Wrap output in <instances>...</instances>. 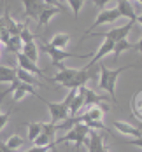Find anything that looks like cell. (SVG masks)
Wrapping results in <instances>:
<instances>
[{
  "mask_svg": "<svg viewBox=\"0 0 142 152\" xmlns=\"http://www.w3.org/2000/svg\"><path fill=\"white\" fill-rule=\"evenodd\" d=\"M137 65L133 63V65H126V66H121V68H118V70H110L109 66H105L104 63L100 65V79H98V88L100 89H104V91H107L110 94V100L114 102V103H118V100H116V82H118V77L121 75L125 70L128 68H135Z\"/></svg>",
  "mask_w": 142,
  "mask_h": 152,
  "instance_id": "6da1fadb",
  "label": "cell"
},
{
  "mask_svg": "<svg viewBox=\"0 0 142 152\" xmlns=\"http://www.w3.org/2000/svg\"><path fill=\"white\" fill-rule=\"evenodd\" d=\"M133 26H135V21H128L125 26L110 28L109 31H91V33H84V35L81 37V40H82V39H88V37H104V39H107L110 42H118V40H121V39H126V35L132 31Z\"/></svg>",
  "mask_w": 142,
  "mask_h": 152,
  "instance_id": "7a4b0ae2",
  "label": "cell"
},
{
  "mask_svg": "<svg viewBox=\"0 0 142 152\" xmlns=\"http://www.w3.org/2000/svg\"><path fill=\"white\" fill-rule=\"evenodd\" d=\"M88 135H90V128L86 126V124H82V122H76L74 124V128L65 135L63 138H60L58 142H54V143H63V142H74L76 143V152L82 147V143H86V140H88Z\"/></svg>",
  "mask_w": 142,
  "mask_h": 152,
  "instance_id": "3957f363",
  "label": "cell"
},
{
  "mask_svg": "<svg viewBox=\"0 0 142 152\" xmlns=\"http://www.w3.org/2000/svg\"><path fill=\"white\" fill-rule=\"evenodd\" d=\"M42 51L46 53L47 56H49V60L51 63L60 70L63 68V60H67V58H88V56H91L93 53H88V54H74V53H67L65 49H56V47H51L49 44H42Z\"/></svg>",
  "mask_w": 142,
  "mask_h": 152,
  "instance_id": "277c9868",
  "label": "cell"
},
{
  "mask_svg": "<svg viewBox=\"0 0 142 152\" xmlns=\"http://www.w3.org/2000/svg\"><path fill=\"white\" fill-rule=\"evenodd\" d=\"M37 98L47 107V110H49V114H51V122H53V124L68 119V107L63 105V102H60V103L54 102V103H53V102H49V100H46V98H42L40 94H37Z\"/></svg>",
  "mask_w": 142,
  "mask_h": 152,
  "instance_id": "5b68a950",
  "label": "cell"
},
{
  "mask_svg": "<svg viewBox=\"0 0 142 152\" xmlns=\"http://www.w3.org/2000/svg\"><path fill=\"white\" fill-rule=\"evenodd\" d=\"M118 18H121V14H119V11H118L116 7H114V9H104V11L98 12L96 19L93 21V25L90 26V30L86 31V33H91L96 26H102V25H107V23H114ZM82 35H84V33H82Z\"/></svg>",
  "mask_w": 142,
  "mask_h": 152,
  "instance_id": "8992f818",
  "label": "cell"
},
{
  "mask_svg": "<svg viewBox=\"0 0 142 152\" xmlns=\"http://www.w3.org/2000/svg\"><path fill=\"white\" fill-rule=\"evenodd\" d=\"M23 7H25V16L30 19H39V14L46 9L47 5L44 4V0H21Z\"/></svg>",
  "mask_w": 142,
  "mask_h": 152,
  "instance_id": "52a82bcc",
  "label": "cell"
},
{
  "mask_svg": "<svg viewBox=\"0 0 142 152\" xmlns=\"http://www.w3.org/2000/svg\"><path fill=\"white\" fill-rule=\"evenodd\" d=\"M16 58H18V68H21V70H25V72H30V74H33V75H40L42 79H46V80H47L44 70H40V68L37 66V63L30 61L25 54H23V53H18V54H16Z\"/></svg>",
  "mask_w": 142,
  "mask_h": 152,
  "instance_id": "ba28073f",
  "label": "cell"
},
{
  "mask_svg": "<svg viewBox=\"0 0 142 152\" xmlns=\"http://www.w3.org/2000/svg\"><path fill=\"white\" fill-rule=\"evenodd\" d=\"M86 145H88V152H104L105 149H109L105 145V140L100 133H96L95 129H90V135L86 140Z\"/></svg>",
  "mask_w": 142,
  "mask_h": 152,
  "instance_id": "9c48e42d",
  "label": "cell"
},
{
  "mask_svg": "<svg viewBox=\"0 0 142 152\" xmlns=\"http://www.w3.org/2000/svg\"><path fill=\"white\" fill-rule=\"evenodd\" d=\"M91 77H93L91 70H84V68L82 70H77V74L72 77V80H68L63 88H67V89H77L81 86H86Z\"/></svg>",
  "mask_w": 142,
  "mask_h": 152,
  "instance_id": "30bf717a",
  "label": "cell"
},
{
  "mask_svg": "<svg viewBox=\"0 0 142 152\" xmlns=\"http://www.w3.org/2000/svg\"><path fill=\"white\" fill-rule=\"evenodd\" d=\"M112 49H114V42H110V40H104V44L100 46V49L96 51V54L91 58V61L84 66V70H91L95 65H96L98 61L104 58V56H107V54H110V53H112Z\"/></svg>",
  "mask_w": 142,
  "mask_h": 152,
  "instance_id": "8fae6325",
  "label": "cell"
},
{
  "mask_svg": "<svg viewBox=\"0 0 142 152\" xmlns=\"http://www.w3.org/2000/svg\"><path fill=\"white\" fill-rule=\"evenodd\" d=\"M114 128H116L121 135H125V137H132V138H141L142 137V126L141 128H135V126H132V124H128V122L114 121Z\"/></svg>",
  "mask_w": 142,
  "mask_h": 152,
  "instance_id": "7c38bea8",
  "label": "cell"
},
{
  "mask_svg": "<svg viewBox=\"0 0 142 152\" xmlns=\"http://www.w3.org/2000/svg\"><path fill=\"white\" fill-rule=\"evenodd\" d=\"M77 89L84 94V105H96V103H100V102H104V100H109L107 96H102V94H98V93L93 91V89H88L86 86H81Z\"/></svg>",
  "mask_w": 142,
  "mask_h": 152,
  "instance_id": "4fadbf2b",
  "label": "cell"
},
{
  "mask_svg": "<svg viewBox=\"0 0 142 152\" xmlns=\"http://www.w3.org/2000/svg\"><path fill=\"white\" fill-rule=\"evenodd\" d=\"M77 74V68H72V66H63V68H60L58 70V74L53 77L51 80L53 82H60L62 86H65L68 80H72V77Z\"/></svg>",
  "mask_w": 142,
  "mask_h": 152,
  "instance_id": "5bb4252c",
  "label": "cell"
},
{
  "mask_svg": "<svg viewBox=\"0 0 142 152\" xmlns=\"http://www.w3.org/2000/svg\"><path fill=\"white\" fill-rule=\"evenodd\" d=\"M118 2V11H119V14L128 18L130 21H135V18H137V12H135V7L132 5V2L130 0H116Z\"/></svg>",
  "mask_w": 142,
  "mask_h": 152,
  "instance_id": "9a60e30c",
  "label": "cell"
},
{
  "mask_svg": "<svg viewBox=\"0 0 142 152\" xmlns=\"http://www.w3.org/2000/svg\"><path fill=\"white\" fill-rule=\"evenodd\" d=\"M60 12H65V11L60 9V7H49V5H47L46 9L39 14V19H37L39 26H42V28L47 26V23L51 21V18H53V16H56V14H60Z\"/></svg>",
  "mask_w": 142,
  "mask_h": 152,
  "instance_id": "2e32d148",
  "label": "cell"
},
{
  "mask_svg": "<svg viewBox=\"0 0 142 152\" xmlns=\"http://www.w3.org/2000/svg\"><path fill=\"white\" fill-rule=\"evenodd\" d=\"M16 79L19 80V82H23V84H28V86H33V88H37V86H42L33 74L30 72H25V70H21V68H16Z\"/></svg>",
  "mask_w": 142,
  "mask_h": 152,
  "instance_id": "e0dca14e",
  "label": "cell"
},
{
  "mask_svg": "<svg viewBox=\"0 0 142 152\" xmlns=\"http://www.w3.org/2000/svg\"><path fill=\"white\" fill-rule=\"evenodd\" d=\"M26 94H30V96H35V98H37L39 93L35 91L33 86H28V84H23V82H21V84L18 86V89L14 91V98H13V100H14V102H21Z\"/></svg>",
  "mask_w": 142,
  "mask_h": 152,
  "instance_id": "ac0fdd59",
  "label": "cell"
},
{
  "mask_svg": "<svg viewBox=\"0 0 142 152\" xmlns=\"http://www.w3.org/2000/svg\"><path fill=\"white\" fill-rule=\"evenodd\" d=\"M21 53L28 58L30 61H33V63H37V60H39V47H37V44L32 40V42H26V44H23L21 46Z\"/></svg>",
  "mask_w": 142,
  "mask_h": 152,
  "instance_id": "d6986e66",
  "label": "cell"
},
{
  "mask_svg": "<svg viewBox=\"0 0 142 152\" xmlns=\"http://www.w3.org/2000/svg\"><path fill=\"white\" fill-rule=\"evenodd\" d=\"M128 49H135V44H132V42H130V40H126V39H121V40L114 42V49H112V54H114V61L119 60L121 53H123V51H128Z\"/></svg>",
  "mask_w": 142,
  "mask_h": 152,
  "instance_id": "ffe728a7",
  "label": "cell"
},
{
  "mask_svg": "<svg viewBox=\"0 0 142 152\" xmlns=\"http://www.w3.org/2000/svg\"><path fill=\"white\" fill-rule=\"evenodd\" d=\"M70 42V35L68 33H56L51 37L49 40V46L51 47H56V49H65Z\"/></svg>",
  "mask_w": 142,
  "mask_h": 152,
  "instance_id": "44dd1931",
  "label": "cell"
},
{
  "mask_svg": "<svg viewBox=\"0 0 142 152\" xmlns=\"http://www.w3.org/2000/svg\"><path fill=\"white\" fill-rule=\"evenodd\" d=\"M13 80H16V68L0 65V82H13Z\"/></svg>",
  "mask_w": 142,
  "mask_h": 152,
  "instance_id": "7402d4cb",
  "label": "cell"
},
{
  "mask_svg": "<svg viewBox=\"0 0 142 152\" xmlns=\"http://www.w3.org/2000/svg\"><path fill=\"white\" fill-rule=\"evenodd\" d=\"M26 126V129H28V142H33L35 138L39 137L40 133H42V128H40V122H26L25 124Z\"/></svg>",
  "mask_w": 142,
  "mask_h": 152,
  "instance_id": "603a6c76",
  "label": "cell"
},
{
  "mask_svg": "<svg viewBox=\"0 0 142 152\" xmlns=\"http://www.w3.org/2000/svg\"><path fill=\"white\" fill-rule=\"evenodd\" d=\"M132 108H133V115L142 121V91L137 93V94L133 96V100H132Z\"/></svg>",
  "mask_w": 142,
  "mask_h": 152,
  "instance_id": "cb8c5ba5",
  "label": "cell"
},
{
  "mask_svg": "<svg viewBox=\"0 0 142 152\" xmlns=\"http://www.w3.org/2000/svg\"><path fill=\"white\" fill-rule=\"evenodd\" d=\"M53 142H54V138L51 137V135H47V133H44V131L33 140L35 147H49V145H54Z\"/></svg>",
  "mask_w": 142,
  "mask_h": 152,
  "instance_id": "d4e9b609",
  "label": "cell"
},
{
  "mask_svg": "<svg viewBox=\"0 0 142 152\" xmlns=\"http://www.w3.org/2000/svg\"><path fill=\"white\" fill-rule=\"evenodd\" d=\"M7 47L13 51V53H21V46H23V42H21V39H19V35H11V39L5 42Z\"/></svg>",
  "mask_w": 142,
  "mask_h": 152,
  "instance_id": "484cf974",
  "label": "cell"
},
{
  "mask_svg": "<svg viewBox=\"0 0 142 152\" xmlns=\"http://www.w3.org/2000/svg\"><path fill=\"white\" fill-rule=\"evenodd\" d=\"M23 138L19 137V135H11V137L7 138V142H5V145L9 147V149H13V151H18L21 145H23Z\"/></svg>",
  "mask_w": 142,
  "mask_h": 152,
  "instance_id": "4316f807",
  "label": "cell"
},
{
  "mask_svg": "<svg viewBox=\"0 0 142 152\" xmlns=\"http://www.w3.org/2000/svg\"><path fill=\"white\" fill-rule=\"evenodd\" d=\"M65 2H68V5H70V9L74 12V18H79V11L82 9L86 0H65Z\"/></svg>",
  "mask_w": 142,
  "mask_h": 152,
  "instance_id": "83f0119b",
  "label": "cell"
},
{
  "mask_svg": "<svg viewBox=\"0 0 142 152\" xmlns=\"http://www.w3.org/2000/svg\"><path fill=\"white\" fill-rule=\"evenodd\" d=\"M19 39H21L23 44H26V42H32V40H33V33L30 31V28H28L26 25L23 26V30H21V33H19Z\"/></svg>",
  "mask_w": 142,
  "mask_h": 152,
  "instance_id": "f1b7e54d",
  "label": "cell"
},
{
  "mask_svg": "<svg viewBox=\"0 0 142 152\" xmlns=\"http://www.w3.org/2000/svg\"><path fill=\"white\" fill-rule=\"evenodd\" d=\"M90 129H107V126L104 124L102 121H88V122H84Z\"/></svg>",
  "mask_w": 142,
  "mask_h": 152,
  "instance_id": "f546056e",
  "label": "cell"
},
{
  "mask_svg": "<svg viewBox=\"0 0 142 152\" xmlns=\"http://www.w3.org/2000/svg\"><path fill=\"white\" fill-rule=\"evenodd\" d=\"M11 115H13V112H0V131L5 128V124L9 122Z\"/></svg>",
  "mask_w": 142,
  "mask_h": 152,
  "instance_id": "4dcf8cb0",
  "label": "cell"
},
{
  "mask_svg": "<svg viewBox=\"0 0 142 152\" xmlns=\"http://www.w3.org/2000/svg\"><path fill=\"white\" fill-rule=\"evenodd\" d=\"M44 4L49 5V7H60V9H63V11H67V7L62 5V2H60V0H44Z\"/></svg>",
  "mask_w": 142,
  "mask_h": 152,
  "instance_id": "1f68e13d",
  "label": "cell"
},
{
  "mask_svg": "<svg viewBox=\"0 0 142 152\" xmlns=\"http://www.w3.org/2000/svg\"><path fill=\"white\" fill-rule=\"evenodd\" d=\"M53 149H54V145H49V147H32L26 152H51Z\"/></svg>",
  "mask_w": 142,
  "mask_h": 152,
  "instance_id": "d6a6232c",
  "label": "cell"
},
{
  "mask_svg": "<svg viewBox=\"0 0 142 152\" xmlns=\"http://www.w3.org/2000/svg\"><path fill=\"white\" fill-rule=\"evenodd\" d=\"M110 2H116V0H93V4L100 9V11H104V9H105V5L110 4Z\"/></svg>",
  "mask_w": 142,
  "mask_h": 152,
  "instance_id": "836d02e7",
  "label": "cell"
},
{
  "mask_svg": "<svg viewBox=\"0 0 142 152\" xmlns=\"http://www.w3.org/2000/svg\"><path fill=\"white\" fill-rule=\"evenodd\" d=\"M125 143H128V145H135V147H141L142 149V137L141 138H132V140H125Z\"/></svg>",
  "mask_w": 142,
  "mask_h": 152,
  "instance_id": "e575fe53",
  "label": "cell"
},
{
  "mask_svg": "<svg viewBox=\"0 0 142 152\" xmlns=\"http://www.w3.org/2000/svg\"><path fill=\"white\" fill-rule=\"evenodd\" d=\"M0 149H2V152H16V151H13V149H9V147L5 145V142H0Z\"/></svg>",
  "mask_w": 142,
  "mask_h": 152,
  "instance_id": "d590c367",
  "label": "cell"
},
{
  "mask_svg": "<svg viewBox=\"0 0 142 152\" xmlns=\"http://www.w3.org/2000/svg\"><path fill=\"white\" fill-rule=\"evenodd\" d=\"M5 31V19L4 18H0V37H2V33Z\"/></svg>",
  "mask_w": 142,
  "mask_h": 152,
  "instance_id": "8d00e7d4",
  "label": "cell"
},
{
  "mask_svg": "<svg viewBox=\"0 0 142 152\" xmlns=\"http://www.w3.org/2000/svg\"><path fill=\"white\" fill-rule=\"evenodd\" d=\"M135 49H137V51H139V53L142 54V37H141V40H139V42L135 44Z\"/></svg>",
  "mask_w": 142,
  "mask_h": 152,
  "instance_id": "74e56055",
  "label": "cell"
},
{
  "mask_svg": "<svg viewBox=\"0 0 142 152\" xmlns=\"http://www.w3.org/2000/svg\"><path fill=\"white\" fill-rule=\"evenodd\" d=\"M135 23H141V25H142V14H137V18H135Z\"/></svg>",
  "mask_w": 142,
  "mask_h": 152,
  "instance_id": "f35d334b",
  "label": "cell"
},
{
  "mask_svg": "<svg viewBox=\"0 0 142 152\" xmlns=\"http://www.w3.org/2000/svg\"><path fill=\"white\" fill-rule=\"evenodd\" d=\"M135 2H139V4H142V0H135Z\"/></svg>",
  "mask_w": 142,
  "mask_h": 152,
  "instance_id": "ab89813d",
  "label": "cell"
},
{
  "mask_svg": "<svg viewBox=\"0 0 142 152\" xmlns=\"http://www.w3.org/2000/svg\"><path fill=\"white\" fill-rule=\"evenodd\" d=\"M2 4H4V5H5V0H2Z\"/></svg>",
  "mask_w": 142,
  "mask_h": 152,
  "instance_id": "60d3db41",
  "label": "cell"
},
{
  "mask_svg": "<svg viewBox=\"0 0 142 152\" xmlns=\"http://www.w3.org/2000/svg\"><path fill=\"white\" fill-rule=\"evenodd\" d=\"M104 152H109V149H105V151H104Z\"/></svg>",
  "mask_w": 142,
  "mask_h": 152,
  "instance_id": "b9f144b4",
  "label": "cell"
},
{
  "mask_svg": "<svg viewBox=\"0 0 142 152\" xmlns=\"http://www.w3.org/2000/svg\"><path fill=\"white\" fill-rule=\"evenodd\" d=\"M0 152H2V149H0Z\"/></svg>",
  "mask_w": 142,
  "mask_h": 152,
  "instance_id": "7bdbcfd3",
  "label": "cell"
}]
</instances>
